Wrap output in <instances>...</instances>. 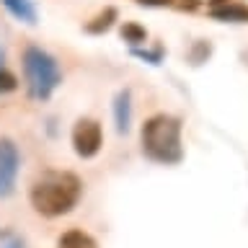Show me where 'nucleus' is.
<instances>
[{
	"label": "nucleus",
	"mask_w": 248,
	"mask_h": 248,
	"mask_svg": "<svg viewBox=\"0 0 248 248\" xmlns=\"http://www.w3.org/2000/svg\"><path fill=\"white\" fill-rule=\"evenodd\" d=\"M0 3L5 5V11L11 13L13 18H18L23 23H31V26L36 23V8L31 0H0Z\"/></svg>",
	"instance_id": "obj_7"
},
{
	"label": "nucleus",
	"mask_w": 248,
	"mask_h": 248,
	"mask_svg": "<svg viewBox=\"0 0 248 248\" xmlns=\"http://www.w3.org/2000/svg\"><path fill=\"white\" fill-rule=\"evenodd\" d=\"M21 168V155L11 140H0V199L11 197L16 189V176Z\"/></svg>",
	"instance_id": "obj_4"
},
{
	"label": "nucleus",
	"mask_w": 248,
	"mask_h": 248,
	"mask_svg": "<svg viewBox=\"0 0 248 248\" xmlns=\"http://www.w3.org/2000/svg\"><path fill=\"white\" fill-rule=\"evenodd\" d=\"M16 85H18V80H16V75H13V73H8L5 67H0V93L13 91Z\"/></svg>",
	"instance_id": "obj_10"
},
{
	"label": "nucleus",
	"mask_w": 248,
	"mask_h": 248,
	"mask_svg": "<svg viewBox=\"0 0 248 248\" xmlns=\"http://www.w3.org/2000/svg\"><path fill=\"white\" fill-rule=\"evenodd\" d=\"M23 75H26L31 98H36V101H46L54 93V88L62 83L57 60L36 44L23 49Z\"/></svg>",
	"instance_id": "obj_3"
},
{
	"label": "nucleus",
	"mask_w": 248,
	"mask_h": 248,
	"mask_svg": "<svg viewBox=\"0 0 248 248\" xmlns=\"http://www.w3.org/2000/svg\"><path fill=\"white\" fill-rule=\"evenodd\" d=\"M122 36L127 39V42H132V44H140V42H145V29L137 26V23H124Z\"/></svg>",
	"instance_id": "obj_9"
},
{
	"label": "nucleus",
	"mask_w": 248,
	"mask_h": 248,
	"mask_svg": "<svg viewBox=\"0 0 248 248\" xmlns=\"http://www.w3.org/2000/svg\"><path fill=\"white\" fill-rule=\"evenodd\" d=\"M57 248H96V240L83 230H67L57 240Z\"/></svg>",
	"instance_id": "obj_8"
},
{
	"label": "nucleus",
	"mask_w": 248,
	"mask_h": 248,
	"mask_svg": "<svg viewBox=\"0 0 248 248\" xmlns=\"http://www.w3.org/2000/svg\"><path fill=\"white\" fill-rule=\"evenodd\" d=\"M217 18H248V11H240V8H225V11H215Z\"/></svg>",
	"instance_id": "obj_12"
},
{
	"label": "nucleus",
	"mask_w": 248,
	"mask_h": 248,
	"mask_svg": "<svg viewBox=\"0 0 248 248\" xmlns=\"http://www.w3.org/2000/svg\"><path fill=\"white\" fill-rule=\"evenodd\" d=\"M0 67H3V49H0Z\"/></svg>",
	"instance_id": "obj_14"
},
{
	"label": "nucleus",
	"mask_w": 248,
	"mask_h": 248,
	"mask_svg": "<svg viewBox=\"0 0 248 248\" xmlns=\"http://www.w3.org/2000/svg\"><path fill=\"white\" fill-rule=\"evenodd\" d=\"M114 119H116V132L124 135L129 129L132 119V106H129V91H119V96L114 101Z\"/></svg>",
	"instance_id": "obj_6"
},
{
	"label": "nucleus",
	"mask_w": 248,
	"mask_h": 248,
	"mask_svg": "<svg viewBox=\"0 0 248 248\" xmlns=\"http://www.w3.org/2000/svg\"><path fill=\"white\" fill-rule=\"evenodd\" d=\"M101 142H104V132H101V124L93 119H80L73 129V145L75 153L80 158H93L101 150Z\"/></svg>",
	"instance_id": "obj_5"
},
{
	"label": "nucleus",
	"mask_w": 248,
	"mask_h": 248,
	"mask_svg": "<svg viewBox=\"0 0 248 248\" xmlns=\"http://www.w3.org/2000/svg\"><path fill=\"white\" fill-rule=\"evenodd\" d=\"M142 150L147 158L158 163H178L181 160V122L168 114H158L147 119L142 127Z\"/></svg>",
	"instance_id": "obj_2"
},
{
	"label": "nucleus",
	"mask_w": 248,
	"mask_h": 248,
	"mask_svg": "<svg viewBox=\"0 0 248 248\" xmlns=\"http://www.w3.org/2000/svg\"><path fill=\"white\" fill-rule=\"evenodd\" d=\"M140 3H147V5H168L170 0H140Z\"/></svg>",
	"instance_id": "obj_13"
},
{
	"label": "nucleus",
	"mask_w": 248,
	"mask_h": 248,
	"mask_svg": "<svg viewBox=\"0 0 248 248\" xmlns=\"http://www.w3.org/2000/svg\"><path fill=\"white\" fill-rule=\"evenodd\" d=\"M0 248H23L21 238H16L13 232H0Z\"/></svg>",
	"instance_id": "obj_11"
},
{
	"label": "nucleus",
	"mask_w": 248,
	"mask_h": 248,
	"mask_svg": "<svg viewBox=\"0 0 248 248\" xmlns=\"http://www.w3.org/2000/svg\"><path fill=\"white\" fill-rule=\"evenodd\" d=\"M80 191L83 186L75 173L49 170L42 178H36V184L31 186V204L44 217H60V215H67L78 204Z\"/></svg>",
	"instance_id": "obj_1"
}]
</instances>
